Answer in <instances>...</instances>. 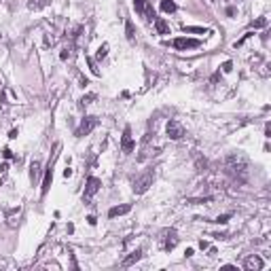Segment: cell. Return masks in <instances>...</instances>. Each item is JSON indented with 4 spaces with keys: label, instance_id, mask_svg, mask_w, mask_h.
Segmentation results:
<instances>
[{
    "label": "cell",
    "instance_id": "obj_20",
    "mask_svg": "<svg viewBox=\"0 0 271 271\" xmlns=\"http://www.w3.org/2000/svg\"><path fill=\"white\" fill-rule=\"evenodd\" d=\"M108 55V45H100V49H97V59H104Z\"/></svg>",
    "mask_w": 271,
    "mask_h": 271
},
{
    "label": "cell",
    "instance_id": "obj_16",
    "mask_svg": "<svg viewBox=\"0 0 271 271\" xmlns=\"http://www.w3.org/2000/svg\"><path fill=\"white\" fill-rule=\"evenodd\" d=\"M125 36H127V40H134L136 38V28H134V21L132 19L125 21Z\"/></svg>",
    "mask_w": 271,
    "mask_h": 271
},
{
    "label": "cell",
    "instance_id": "obj_35",
    "mask_svg": "<svg viewBox=\"0 0 271 271\" xmlns=\"http://www.w3.org/2000/svg\"><path fill=\"white\" fill-rule=\"evenodd\" d=\"M87 223L89 225H95V216H87Z\"/></svg>",
    "mask_w": 271,
    "mask_h": 271
},
{
    "label": "cell",
    "instance_id": "obj_11",
    "mask_svg": "<svg viewBox=\"0 0 271 271\" xmlns=\"http://www.w3.org/2000/svg\"><path fill=\"white\" fill-rule=\"evenodd\" d=\"M127 212H132V206H129V203H123V206L110 208V210H108V216H110V218H117V216H123V214H127Z\"/></svg>",
    "mask_w": 271,
    "mask_h": 271
},
{
    "label": "cell",
    "instance_id": "obj_31",
    "mask_svg": "<svg viewBox=\"0 0 271 271\" xmlns=\"http://www.w3.org/2000/svg\"><path fill=\"white\" fill-rule=\"evenodd\" d=\"M227 15H229V17H233V15H235V9H233V6H229V9H227Z\"/></svg>",
    "mask_w": 271,
    "mask_h": 271
},
{
    "label": "cell",
    "instance_id": "obj_17",
    "mask_svg": "<svg viewBox=\"0 0 271 271\" xmlns=\"http://www.w3.org/2000/svg\"><path fill=\"white\" fill-rule=\"evenodd\" d=\"M47 4H49V0H30V2H28V6H30L32 11H40V9H45Z\"/></svg>",
    "mask_w": 271,
    "mask_h": 271
},
{
    "label": "cell",
    "instance_id": "obj_8",
    "mask_svg": "<svg viewBox=\"0 0 271 271\" xmlns=\"http://www.w3.org/2000/svg\"><path fill=\"white\" fill-rule=\"evenodd\" d=\"M263 259L261 256H256V254H252V256H248L246 259V263H244V267H246V271H261L263 269Z\"/></svg>",
    "mask_w": 271,
    "mask_h": 271
},
{
    "label": "cell",
    "instance_id": "obj_4",
    "mask_svg": "<svg viewBox=\"0 0 271 271\" xmlns=\"http://www.w3.org/2000/svg\"><path fill=\"white\" fill-rule=\"evenodd\" d=\"M100 186H102V180L100 178H95V176L87 178V186H85V193H83V201H89L91 197L100 191Z\"/></svg>",
    "mask_w": 271,
    "mask_h": 271
},
{
    "label": "cell",
    "instance_id": "obj_15",
    "mask_svg": "<svg viewBox=\"0 0 271 271\" xmlns=\"http://www.w3.org/2000/svg\"><path fill=\"white\" fill-rule=\"evenodd\" d=\"M148 6H150L148 0H134V9H136V13H140V15H144Z\"/></svg>",
    "mask_w": 271,
    "mask_h": 271
},
{
    "label": "cell",
    "instance_id": "obj_27",
    "mask_svg": "<svg viewBox=\"0 0 271 271\" xmlns=\"http://www.w3.org/2000/svg\"><path fill=\"white\" fill-rule=\"evenodd\" d=\"M2 155H4V159H13V150H11V148H4Z\"/></svg>",
    "mask_w": 271,
    "mask_h": 271
},
{
    "label": "cell",
    "instance_id": "obj_34",
    "mask_svg": "<svg viewBox=\"0 0 271 271\" xmlns=\"http://www.w3.org/2000/svg\"><path fill=\"white\" fill-rule=\"evenodd\" d=\"M17 134H19L17 129H11V134H9V138H17Z\"/></svg>",
    "mask_w": 271,
    "mask_h": 271
},
{
    "label": "cell",
    "instance_id": "obj_24",
    "mask_svg": "<svg viewBox=\"0 0 271 271\" xmlns=\"http://www.w3.org/2000/svg\"><path fill=\"white\" fill-rule=\"evenodd\" d=\"M229 218H231V214H223V216H218V218H216V223H218V225H225Z\"/></svg>",
    "mask_w": 271,
    "mask_h": 271
},
{
    "label": "cell",
    "instance_id": "obj_25",
    "mask_svg": "<svg viewBox=\"0 0 271 271\" xmlns=\"http://www.w3.org/2000/svg\"><path fill=\"white\" fill-rule=\"evenodd\" d=\"M91 100H95V93H87L81 102H83V104H91Z\"/></svg>",
    "mask_w": 271,
    "mask_h": 271
},
{
    "label": "cell",
    "instance_id": "obj_23",
    "mask_svg": "<svg viewBox=\"0 0 271 271\" xmlns=\"http://www.w3.org/2000/svg\"><path fill=\"white\" fill-rule=\"evenodd\" d=\"M87 64H89L91 72H93V74H95V76H97V74H100V70H97V68H95V62H93V59H91V57H87Z\"/></svg>",
    "mask_w": 271,
    "mask_h": 271
},
{
    "label": "cell",
    "instance_id": "obj_33",
    "mask_svg": "<svg viewBox=\"0 0 271 271\" xmlns=\"http://www.w3.org/2000/svg\"><path fill=\"white\" fill-rule=\"evenodd\" d=\"M68 55H70L68 51H62V53H59V57H62V59H68Z\"/></svg>",
    "mask_w": 271,
    "mask_h": 271
},
{
    "label": "cell",
    "instance_id": "obj_2",
    "mask_svg": "<svg viewBox=\"0 0 271 271\" xmlns=\"http://www.w3.org/2000/svg\"><path fill=\"white\" fill-rule=\"evenodd\" d=\"M153 180H155V172H153V170L144 172L142 176H138V178L134 180V193H136V195L146 193V191H148V186H153Z\"/></svg>",
    "mask_w": 271,
    "mask_h": 271
},
{
    "label": "cell",
    "instance_id": "obj_19",
    "mask_svg": "<svg viewBox=\"0 0 271 271\" xmlns=\"http://www.w3.org/2000/svg\"><path fill=\"white\" fill-rule=\"evenodd\" d=\"M184 32H193V34H208V28H199V26H184Z\"/></svg>",
    "mask_w": 271,
    "mask_h": 271
},
{
    "label": "cell",
    "instance_id": "obj_18",
    "mask_svg": "<svg viewBox=\"0 0 271 271\" xmlns=\"http://www.w3.org/2000/svg\"><path fill=\"white\" fill-rule=\"evenodd\" d=\"M161 11L174 13V11H176V2H174V0H161Z\"/></svg>",
    "mask_w": 271,
    "mask_h": 271
},
{
    "label": "cell",
    "instance_id": "obj_13",
    "mask_svg": "<svg viewBox=\"0 0 271 271\" xmlns=\"http://www.w3.org/2000/svg\"><path fill=\"white\" fill-rule=\"evenodd\" d=\"M140 259H142V250H134V252H132V254H129V256L123 261V267H129V265H134V263H138Z\"/></svg>",
    "mask_w": 271,
    "mask_h": 271
},
{
    "label": "cell",
    "instance_id": "obj_9",
    "mask_svg": "<svg viewBox=\"0 0 271 271\" xmlns=\"http://www.w3.org/2000/svg\"><path fill=\"white\" fill-rule=\"evenodd\" d=\"M174 47L176 49H195V47H199V40H195V38H176L174 40Z\"/></svg>",
    "mask_w": 271,
    "mask_h": 271
},
{
    "label": "cell",
    "instance_id": "obj_28",
    "mask_svg": "<svg viewBox=\"0 0 271 271\" xmlns=\"http://www.w3.org/2000/svg\"><path fill=\"white\" fill-rule=\"evenodd\" d=\"M6 170H9V163H6V161H4V163H0V172H2V174H4V172H6Z\"/></svg>",
    "mask_w": 271,
    "mask_h": 271
},
{
    "label": "cell",
    "instance_id": "obj_6",
    "mask_svg": "<svg viewBox=\"0 0 271 271\" xmlns=\"http://www.w3.org/2000/svg\"><path fill=\"white\" fill-rule=\"evenodd\" d=\"M134 148H136V144H134V140H132V129L125 127L123 129V138H121V150H123V155H129Z\"/></svg>",
    "mask_w": 271,
    "mask_h": 271
},
{
    "label": "cell",
    "instance_id": "obj_22",
    "mask_svg": "<svg viewBox=\"0 0 271 271\" xmlns=\"http://www.w3.org/2000/svg\"><path fill=\"white\" fill-rule=\"evenodd\" d=\"M197 167H199V172H206L208 161H206V159H201V157H197Z\"/></svg>",
    "mask_w": 271,
    "mask_h": 271
},
{
    "label": "cell",
    "instance_id": "obj_7",
    "mask_svg": "<svg viewBox=\"0 0 271 271\" xmlns=\"http://www.w3.org/2000/svg\"><path fill=\"white\" fill-rule=\"evenodd\" d=\"M165 132H167V136H170L172 140H180L182 136H184V127H182L178 121H170L167 127H165Z\"/></svg>",
    "mask_w": 271,
    "mask_h": 271
},
{
    "label": "cell",
    "instance_id": "obj_12",
    "mask_svg": "<svg viewBox=\"0 0 271 271\" xmlns=\"http://www.w3.org/2000/svg\"><path fill=\"white\" fill-rule=\"evenodd\" d=\"M155 28H157L159 34H170V23H167L165 19H161V17L155 19Z\"/></svg>",
    "mask_w": 271,
    "mask_h": 271
},
{
    "label": "cell",
    "instance_id": "obj_29",
    "mask_svg": "<svg viewBox=\"0 0 271 271\" xmlns=\"http://www.w3.org/2000/svg\"><path fill=\"white\" fill-rule=\"evenodd\" d=\"M70 176H72V170L66 167V170H64V178H70Z\"/></svg>",
    "mask_w": 271,
    "mask_h": 271
},
{
    "label": "cell",
    "instance_id": "obj_21",
    "mask_svg": "<svg viewBox=\"0 0 271 271\" xmlns=\"http://www.w3.org/2000/svg\"><path fill=\"white\" fill-rule=\"evenodd\" d=\"M267 26V19L265 17H261V19H254L252 21V28H265Z\"/></svg>",
    "mask_w": 271,
    "mask_h": 271
},
{
    "label": "cell",
    "instance_id": "obj_1",
    "mask_svg": "<svg viewBox=\"0 0 271 271\" xmlns=\"http://www.w3.org/2000/svg\"><path fill=\"white\" fill-rule=\"evenodd\" d=\"M225 167H227V174L233 176V178H241V180H244V178L248 176V161H246V157L239 155V153H233V155L227 157Z\"/></svg>",
    "mask_w": 271,
    "mask_h": 271
},
{
    "label": "cell",
    "instance_id": "obj_30",
    "mask_svg": "<svg viewBox=\"0 0 271 271\" xmlns=\"http://www.w3.org/2000/svg\"><path fill=\"white\" fill-rule=\"evenodd\" d=\"M208 246H210V244H208V241H206V239H201V241H199V248H201V250H206V248H208Z\"/></svg>",
    "mask_w": 271,
    "mask_h": 271
},
{
    "label": "cell",
    "instance_id": "obj_5",
    "mask_svg": "<svg viewBox=\"0 0 271 271\" xmlns=\"http://www.w3.org/2000/svg\"><path fill=\"white\" fill-rule=\"evenodd\" d=\"M176 244H178V237H176V231L174 229H167V231L161 233V248L163 250H172Z\"/></svg>",
    "mask_w": 271,
    "mask_h": 271
},
{
    "label": "cell",
    "instance_id": "obj_14",
    "mask_svg": "<svg viewBox=\"0 0 271 271\" xmlns=\"http://www.w3.org/2000/svg\"><path fill=\"white\" fill-rule=\"evenodd\" d=\"M38 176H40V163L38 161H32L30 163V180H38Z\"/></svg>",
    "mask_w": 271,
    "mask_h": 271
},
{
    "label": "cell",
    "instance_id": "obj_32",
    "mask_svg": "<svg viewBox=\"0 0 271 271\" xmlns=\"http://www.w3.org/2000/svg\"><path fill=\"white\" fill-rule=\"evenodd\" d=\"M184 254H186V256H193V254H195V250H193V248H186V250H184Z\"/></svg>",
    "mask_w": 271,
    "mask_h": 271
},
{
    "label": "cell",
    "instance_id": "obj_36",
    "mask_svg": "<svg viewBox=\"0 0 271 271\" xmlns=\"http://www.w3.org/2000/svg\"><path fill=\"white\" fill-rule=\"evenodd\" d=\"M0 106H4V95H0Z\"/></svg>",
    "mask_w": 271,
    "mask_h": 271
},
{
    "label": "cell",
    "instance_id": "obj_10",
    "mask_svg": "<svg viewBox=\"0 0 271 271\" xmlns=\"http://www.w3.org/2000/svg\"><path fill=\"white\" fill-rule=\"evenodd\" d=\"M51 180H53V161L49 163V167L45 170V178H43V186H40V193L43 195H47V191L51 186Z\"/></svg>",
    "mask_w": 271,
    "mask_h": 271
},
{
    "label": "cell",
    "instance_id": "obj_3",
    "mask_svg": "<svg viewBox=\"0 0 271 271\" xmlns=\"http://www.w3.org/2000/svg\"><path fill=\"white\" fill-rule=\"evenodd\" d=\"M97 127V119L95 117H85L83 121H81V125H79V129H76V138H83V136H89L93 129Z\"/></svg>",
    "mask_w": 271,
    "mask_h": 271
},
{
    "label": "cell",
    "instance_id": "obj_26",
    "mask_svg": "<svg viewBox=\"0 0 271 271\" xmlns=\"http://www.w3.org/2000/svg\"><path fill=\"white\" fill-rule=\"evenodd\" d=\"M233 70V62H225L223 64V72H231Z\"/></svg>",
    "mask_w": 271,
    "mask_h": 271
}]
</instances>
